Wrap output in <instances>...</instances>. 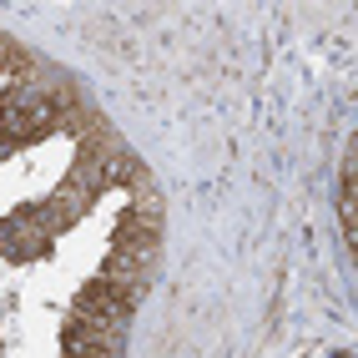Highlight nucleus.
<instances>
[{
  "label": "nucleus",
  "instance_id": "obj_1",
  "mask_svg": "<svg viewBox=\"0 0 358 358\" xmlns=\"http://www.w3.org/2000/svg\"><path fill=\"white\" fill-rule=\"evenodd\" d=\"M45 248H51V227H45V212H41V202L15 207L10 217L0 222V252H6V257L26 262V257H41Z\"/></svg>",
  "mask_w": 358,
  "mask_h": 358
}]
</instances>
